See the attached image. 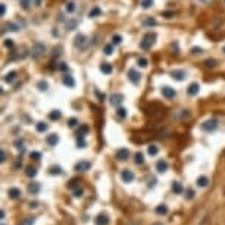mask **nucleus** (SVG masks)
Wrapping results in <instances>:
<instances>
[{
  "instance_id": "obj_18",
  "label": "nucleus",
  "mask_w": 225,
  "mask_h": 225,
  "mask_svg": "<svg viewBox=\"0 0 225 225\" xmlns=\"http://www.w3.org/2000/svg\"><path fill=\"white\" fill-rule=\"evenodd\" d=\"M62 81H63V84L66 85V87H69V88H72L74 85H75V79H74V77H71V75H65Z\"/></svg>"
},
{
  "instance_id": "obj_9",
  "label": "nucleus",
  "mask_w": 225,
  "mask_h": 225,
  "mask_svg": "<svg viewBox=\"0 0 225 225\" xmlns=\"http://www.w3.org/2000/svg\"><path fill=\"white\" fill-rule=\"evenodd\" d=\"M128 156H129V152H128V149H125V147H122V149H119V150H116V159L118 160H127L128 159Z\"/></svg>"
},
{
  "instance_id": "obj_11",
  "label": "nucleus",
  "mask_w": 225,
  "mask_h": 225,
  "mask_svg": "<svg viewBox=\"0 0 225 225\" xmlns=\"http://www.w3.org/2000/svg\"><path fill=\"white\" fill-rule=\"evenodd\" d=\"M85 35L84 34H78L77 37H75V47H79V49H84V46H85Z\"/></svg>"
},
{
  "instance_id": "obj_34",
  "label": "nucleus",
  "mask_w": 225,
  "mask_h": 225,
  "mask_svg": "<svg viewBox=\"0 0 225 225\" xmlns=\"http://www.w3.org/2000/svg\"><path fill=\"white\" fill-rule=\"evenodd\" d=\"M116 115H118L119 118H127L128 112H127V109H124V107H118V110H116Z\"/></svg>"
},
{
  "instance_id": "obj_24",
  "label": "nucleus",
  "mask_w": 225,
  "mask_h": 225,
  "mask_svg": "<svg viewBox=\"0 0 225 225\" xmlns=\"http://www.w3.org/2000/svg\"><path fill=\"white\" fill-rule=\"evenodd\" d=\"M61 116H62L61 110H52V112L49 113V118H50L52 121H59V119H61Z\"/></svg>"
},
{
  "instance_id": "obj_7",
  "label": "nucleus",
  "mask_w": 225,
  "mask_h": 225,
  "mask_svg": "<svg viewBox=\"0 0 225 225\" xmlns=\"http://www.w3.org/2000/svg\"><path fill=\"white\" fill-rule=\"evenodd\" d=\"M171 77L174 79H177V81H182V79L187 77L186 71H182V69H174L172 72H171Z\"/></svg>"
},
{
  "instance_id": "obj_60",
  "label": "nucleus",
  "mask_w": 225,
  "mask_h": 225,
  "mask_svg": "<svg viewBox=\"0 0 225 225\" xmlns=\"http://www.w3.org/2000/svg\"><path fill=\"white\" fill-rule=\"evenodd\" d=\"M155 225H162V224H155Z\"/></svg>"
},
{
  "instance_id": "obj_14",
  "label": "nucleus",
  "mask_w": 225,
  "mask_h": 225,
  "mask_svg": "<svg viewBox=\"0 0 225 225\" xmlns=\"http://www.w3.org/2000/svg\"><path fill=\"white\" fill-rule=\"evenodd\" d=\"M122 101H124V96L122 94H112L110 96V103L113 106H119Z\"/></svg>"
},
{
  "instance_id": "obj_12",
  "label": "nucleus",
  "mask_w": 225,
  "mask_h": 225,
  "mask_svg": "<svg viewBox=\"0 0 225 225\" xmlns=\"http://www.w3.org/2000/svg\"><path fill=\"white\" fill-rule=\"evenodd\" d=\"M200 90V85L197 84V83H193V84L188 85V88H187V93H188V96H196L197 93Z\"/></svg>"
},
{
  "instance_id": "obj_23",
  "label": "nucleus",
  "mask_w": 225,
  "mask_h": 225,
  "mask_svg": "<svg viewBox=\"0 0 225 225\" xmlns=\"http://www.w3.org/2000/svg\"><path fill=\"white\" fill-rule=\"evenodd\" d=\"M155 212L158 215H166L168 214V206L166 205H159L158 208L155 209Z\"/></svg>"
},
{
  "instance_id": "obj_54",
  "label": "nucleus",
  "mask_w": 225,
  "mask_h": 225,
  "mask_svg": "<svg viewBox=\"0 0 225 225\" xmlns=\"http://www.w3.org/2000/svg\"><path fill=\"white\" fill-rule=\"evenodd\" d=\"M5 12H6V5H5V3H2V6H0V15L3 16V15H5Z\"/></svg>"
},
{
  "instance_id": "obj_35",
  "label": "nucleus",
  "mask_w": 225,
  "mask_h": 225,
  "mask_svg": "<svg viewBox=\"0 0 225 225\" xmlns=\"http://www.w3.org/2000/svg\"><path fill=\"white\" fill-rule=\"evenodd\" d=\"M77 146L81 147V149H84L85 147V140H84V135H79L78 134V138H77Z\"/></svg>"
},
{
  "instance_id": "obj_22",
  "label": "nucleus",
  "mask_w": 225,
  "mask_h": 225,
  "mask_svg": "<svg viewBox=\"0 0 225 225\" xmlns=\"http://www.w3.org/2000/svg\"><path fill=\"white\" fill-rule=\"evenodd\" d=\"M147 153L150 155V156H156L159 153V147L156 144H150V146L147 147Z\"/></svg>"
},
{
  "instance_id": "obj_50",
  "label": "nucleus",
  "mask_w": 225,
  "mask_h": 225,
  "mask_svg": "<svg viewBox=\"0 0 225 225\" xmlns=\"http://www.w3.org/2000/svg\"><path fill=\"white\" fill-rule=\"evenodd\" d=\"M87 131H88V127H87V125H83V127H81V128H79L78 134H79V135H84L85 133H87Z\"/></svg>"
},
{
  "instance_id": "obj_6",
  "label": "nucleus",
  "mask_w": 225,
  "mask_h": 225,
  "mask_svg": "<svg viewBox=\"0 0 225 225\" xmlns=\"http://www.w3.org/2000/svg\"><path fill=\"white\" fill-rule=\"evenodd\" d=\"M140 77L141 75L137 72L135 69H129L128 71V79L133 83V84H138V83H140Z\"/></svg>"
},
{
  "instance_id": "obj_49",
  "label": "nucleus",
  "mask_w": 225,
  "mask_h": 225,
  "mask_svg": "<svg viewBox=\"0 0 225 225\" xmlns=\"http://www.w3.org/2000/svg\"><path fill=\"white\" fill-rule=\"evenodd\" d=\"M83 193H84V191H83V188H75V190H74V196H75V197H81V196H83Z\"/></svg>"
},
{
  "instance_id": "obj_40",
  "label": "nucleus",
  "mask_w": 225,
  "mask_h": 225,
  "mask_svg": "<svg viewBox=\"0 0 225 225\" xmlns=\"http://www.w3.org/2000/svg\"><path fill=\"white\" fill-rule=\"evenodd\" d=\"M77 125H78V119L77 118H71L68 121V127H69V128H75Z\"/></svg>"
},
{
  "instance_id": "obj_38",
  "label": "nucleus",
  "mask_w": 225,
  "mask_h": 225,
  "mask_svg": "<svg viewBox=\"0 0 225 225\" xmlns=\"http://www.w3.org/2000/svg\"><path fill=\"white\" fill-rule=\"evenodd\" d=\"M37 87H38V90H40V91H46V90H47V87H49V84H47L46 81H43V79H41V81H38Z\"/></svg>"
},
{
  "instance_id": "obj_17",
  "label": "nucleus",
  "mask_w": 225,
  "mask_h": 225,
  "mask_svg": "<svg viewBox=\"0 0 225 225\" xmlns=\"http://www.w3.org/2000/svg\"><path fill=\"white\" fill-rule=\"evenodd\" d=\"M40 188H41V186H40L38 182H31L28 186V193L29 194H38Z\"/></svg>"
},
{
  "instance_id": "obj_4",
  "label": "nucleus",
  "mask_w": 225,
  "mask_h": 225,
  "mask_svg": "<svg viewBox=\"0 0 225 225\" xmlns=\"http://www.w3.org/2000/svg\"><path fill=\"white\" fill-rule=\"evenodd\" d=\"M121 178H122L124 182H133V181H134V172L129 171V169H124V171L121 172Z\"/></svg>"
},
{
  "instance_id": "obj_57",
  "label": "nucleus",
  "mask_w": 225,
  "mask_h": 225,
  "mask_svg": "<svg viewBox=\"0 0 225 225\" xmlns=\"http://www.w3.org/2000/svg\"><path fill=\"white\" fill-rule=\"evenodd\" d=\"M163 16H166V18L174 16V12H165V13H163Z\"/></svg>"
},
{
  "instance_id": "obj_8",
  "label": "nucleus",
  "mask_w": 225,
  "mask_h": 225,
  "mask_svg": "<svg viewBox=\"0 0 225 225\" xmlns=\"http://www.w3.org/2000/svg\"><path fill=\"white\" fill-rule=\"evenodd\" d=\"M94 224L96 225H107L109 224V216L106 214H100L94 218Z\"/></svg>"
},
{
  "instance_id": "obj_39",
  "label": "nucleus",
  "mask_w": 225,
  "mask_h": 225,
  "mask_svg": "<svg viewBox=\"0 0 225 225\" xmlns=\"http://www.w3.org/2000/svg\"><path fill=\"white\" fill-rule=\"evenodd\" d=\"M137 165H143L144 162V158H143V153H135V160H134Z\"/></svg>"
},
{
  "instance_id": "obj_25",
  "label": "nucleus",
  "mask_w": 225,
  "mask_h": 225,
  "mask_svg": "<svg viewBox=\"0 0 225 225\" xmlns=\"http://www.w3.org/2000/svg\"><path fill=\"white\" fill-rule=\"evenodd\" d=\"M77 25H78V22L75 19H71V21L66 22V29L68 31H74V29H77Z\"/></svg>"
},
{
  "instance_id": "obj_33",
  "label": "nucleus",
  "mask_w": 225,
  "mask_h": 225,
  "mask_svg": "<svg viewBox=\"0 0 225 225\" xmlns=\"http://www.w3.org/2000/svg\"><path fill=\"white\" fill-rule=\"evenodd\" d=\"M31 2H33V0H19V5L22 6V9L28 11L29 6H31Z\"/></svg>"
},
{
  "instance_id": "obj_32",
  "label": "nucleus",
  "mask_w": 225,
  "mask_h": 225,
  "mask_svg": "<svg viewBox=\"0 0 225 225\" xmlns=\"http://www.w3.org/2000/svg\"><path fill=\"white\" fill-rule=\"evenodd\" d=\"M49 171H50V174L52 175H61L62 174V168H61V166H50V169H49Z\"/></svg>"
},
{
  "instance_id": "obj_56",
  "label": "nucleus",
  "mask_w": 225,
  "mask_h": 225,
  "mask_svg": "<svg viewBox=\"0 0 225 225\" xmlns=\"http://www.w3.org/2000/svg\"><path fill=\"white\" fill-rule=\"evenodd\" d=\"M96 94H97V96H99V99H100V101H103V100H105V94H101L100 91H96Z\"/></svg>"
},
{
  "instance_id": "obj_45",
  "label": "nucleus",
  "mask_w": 225,
  "mask_h": 225,
  "mask_svg": "<svg viewBox=\"0 0 225 225\" xmlns=\"http://www.w3.org/2000/svg\"><path fill=\"white\" fill-rule=\"evenodd\" d=\"M21 225H34V218H31V216L25 218V219L21 222Z\"/></svg>"
},
{
  "instance_id": "obj_44",
  "label": "nucleus",
  "mask_w": 225,
  "mask_h": 225,
  "mask_svg": "<svg viewBox=\"0 0 225 225\" xmlns=\"http://www.w3.org/2000/svg\"><path fill=\"white\" fill-rule=\"evenodd\" d=\"M112 44H106L105 46V47H103V52H105V55H107V56H109V55H112Z\"/></svg>"
},
{
  "instance_id": "obj_16",
  "label": "nucleus",
  "mask_w": 225,
  "mask_h": 225,
  "mask_svg": "<svg viewBox=\"0 0 225 225\" xmlns=\"http://www.w3.org/2000/svg\"><path fill=\"white\" fill-rule=\"evenodd\" d=\"M156 171L160 172V174H162V172H166V171H168V162H166V160H159V162L156 163Z\"/></svg>"
},
{
  "instance_id": "obj_53",
  "label": "nucleus",
  "mask_w": 225,
  "mask_h": 225,
  "mask_svg": "<svg viewBox=\"0 0 225 225\" xmlns=\"http://www.w3.org/2000/svg\"><path fill=\"white\" fill-rule=\"evenodd\" d=\"M57 69H59V71H68V65L66 63H59Z\"/></svg>"
},
{
  "instance_id": "obj_37",
  "label": "nucleus",
  "mask_w": 225,
  "mask_h": 225,
  "mask_svg": "<svg viewBox=\"0 0 225 225\" xmlns=\"http://www.w3.org/2000/svg\"><path fill=\"white\" fill-rule=\"evenodd\" d=\"M15 77H16V72H9L5 75V81L6 83H12L13 79H15Z\"/></svg>"
},
{
  "instance_id": "obj_43",
  "label": "nucleus",
  "mask_w": 225,
  "mask_h": 225,
  "mask_svg": "<svg viewBox=\"0 0 225 225\" xmlns=\"http://www.w3.org/2000/svg\"><path fill=\"white\" fill-rule=\"evenodd\" d=\"M137 65H138V66H141V68H146L147 66V59H144V57H138Z\"/></svg>"
},
{
  "instance_id": "obj_27",
  "label": "nucleus",
  "mask_w": 225,
  "mask_h": 225,
  "mask_svg": "<svg viewBox=\"0 0 225 225\" xmlns=\"http://www.w3.org/2000/svg\"><path fill=\"white\" fill-rule=\"evenodd\" d=\"M35 129H37L38 133H44V131H47V124H44V122H37Z\"/></svg>"
},
{
  "instance_id": "obj_19",
  "label": "nucleus",
  "mask_w": 225,
  "mask_h": 225,
  "mask_svg": "<svg viewBox=\"0 0 225 225\" xmlns=\"http://www.w3.org/2000/svg\"><path fill=\"white\" fill-rule=\"evenodd\" d=\"M209 182H210V181H209L208 177H199V178H197V186L202 187V188L208 187V186H209Z\"/></svg>"
},
{
  "instance_id": "obj_26",
  "label": "nucleus",
  "mask_w": 225,
  "mask_h": 225,
  "mask_svg": "<svg viewBox=\"0 0 225 225\" xmlns=\"http://www.w3.org/2000/svg\"><path fill=\"white\" fill-rule=\"evenodd\" d=\"M203 65L206 68H215L216 65H218V62L215 61V59H206L205 62H203Z\"/></svg>"
},
{
  "instance_id": "obj_41",
  "label": "nucleus",
  "mask_w": 225,
  "mask_h": 225,
  "mask_svg": "<svg viewBox=\"0 0 225 225\" xmlns=\"http://www.w3.org/2000/svg\"><path fill=\"white\" fill-rule=\"evenodd\" d=\"M143 25H144V27H155V25H156V21H155L153 18H150V19H146V21L143 22Z\"/></svg>"
},
{
  "instance_id": "obj_59",
  "label": "nucleus",
  "mask_w": 225,
  "mask_h": 225,
  "mask_svg": "<svg viewBox=\"0 0 225 225\" xmlns=\"http://www.w3.org/2000/svg\"><path fill=\"white\" fill-rule=\"evenodd\" d=\"M202 2H209V0H202Z\"/></svg>"
},
{
  "instance_id": "obj_46",
  "label": "nucleus",
  "mask_w": 225,
  "mask_h": 225,
  "mask_svg": "<svg viewBox=\"0 0 225 225\" xmlns=\"http://www.w3.org/2000/svg\"><path fill=\"white\" fill-rule=\"evenodd\" d=\"M77 186H78V180H77V178H74V180H71V182L68 184V188H75Z\"/></svg>"
},
{
  "instance_id": "obj_28",
  "label": "nucleus",
  "mask_w": 225,
  "mask_h": 225,
  "mask_svg": "<svg viewBox=\"0 0 225 225\" xmlns=\"http://www.w3.org/2000/svg\"><path fill=\"white\" fill-rule=\"evenodd\" d=\"M100 71L103 74H110L112 72V66H110L109 63H103V65L100 66Z\"/></svg>"
},
{
  "instance_id": "obj_21",
  "label": "nucleus",
  "mask_w": 225,
  "mask_h": 225,
  "mask_svg": "<svg viewBox=\"0 0 225 225\" xmlns=\"http://www.w3.org/2000/svg\"><path fill=\"white\" fill-rule=\"evenodd\" d=\"M101 15V9L99 6H94L90 12H88V18H96V16H100Z\"/></svg>"
},
{
  "instance_id": "obj_51",
  "label": "nucleus",
  "mask_w": 225,
  "mask_h": 225,
  "mask_svg": "<svg viewBox=\"0 0 225 225\" xmlns=\"http://www.w3.org/2000/svg\"><path fill=\"white\" fill-rule=\"evenodd\" d=\"M186 197L188 199V200H190V199H193V197H194V191H193V190H187V191H186Z\"/></svg>"
},
{
  "instance_id": "obj_1",
  "label": "nucleus",
  "mask_w": 225,
  "mask_h": 225,
  "mask_svg": "<svg viewBox=\"0 0 225 225\" xmlns=\"http://www.w3.org/2000/svg\"><path fill=\"white\" fill-rule=\"evenodd\" d=\"M155 40H156V34H146L144 35V38L141 40L140 43V47L143 50H147V49H150L153 44H155Z\"/></svg>"
},
{
  "instance_id": "obj_30",
  "label": "nucleus",
  "mask_w": 225,
  "mask_h": 225,
  "mask_svg": "<svg viewBox=\"0 0 225 225\" xmlns=\"http://www.w3.org/2000/svg\"><path fill=\"white\" fill-rule=\"evenodd\" d=\"M140 6L143 9H149V7H152L153 6V0H141Z\"/></svg>"
},
{
  "instance_id": "obj_5",
  "label": "nucleus",
  "mask_w": 225,
  "mask_h": 225,
  "mask_svg": "<svg viewBox=\"0 0 225 225\" xmlns=\"http://www.w3.org/2000/svg\"><path fill=\"white\" fill-rule=\"evenodd\" d=\"M91 168V163L87 162V160H81L75 165V171L77 172H85V171H88Z\"/></svg>"
},
{
  "instance_id": "obj_61",
  "label": "nucleus",
  "mask_w": 225,
  "mask_h": 225,
  "mask_svg": "<svg viewBox=\"0 0 225 225\" xmlns=\"http://www.w3.org/2000/svg\"><path fill=\"white\" fill-rule=\"evenodd\" d=\"M224 53H225V47H224Z\"/></svg>"
},
{
  "instance_id": "obj_29",
  "label": "nucleus",
  "mask_w": 225,
  "mask_h": 225,
  "mask_svg": "<svg viewBox=\"0 0 225 225\" xmlns=\"http://www.w3.org/2000/svg\"><path fill=\"white\" fill-rule=\"evenodd\" d=\"M27 177H29V178H34L35 175H37V169L33 168V166H29V168H27Z\"/></svg>"
},
{
  "instance_id": "obj_31",
  "label": "nucleus",
  "mask_w": 225,
  "mask_h": 225,
  "mask_svg": "<svg viewBox=\"0 0 225 225\" xmlns=\"http://www.w3.org/2000/svg\"><path fill=\"white\" fill-rule=\"evenodd\" d=\"M6 28L9 29V31H13V33L19 31V27H18L16 24H13V22H7V24H6Z\"/></svg>"
},
{
  "instance_id": "obj_55",
  "label": "nucleus",
  "mask_w": 225,
  "mask_h": 225,
  "mask_svg": "<svg viewBox=\"0 0 225 225\" xmlns=\"http://www.w3.org/2000/svg\"><path fill=\"white\" fill-rule=\"evenodd\" d=\"M0 156H2L0 162H5V160H6V153H5V150H2V152H0Z\"/></svg>"
},
{
  "instance_id": "obj_58",
  "label": "nucleus",
  "mask_w": 225,
  "mask_h": 225,
  "mask_svg": "<svg viewBox=\"0 0 225 225\" xmlns=\"http://www.w3.org/2000/svg\"><path fill=\"white\" fill-rule=\"evenodd\" d=\"M34 5H35V6H40V5H41V0H35V2H34Z\"/></svg>"
},
{
  "instance_id": "obj_3",
  "label": "nucleus",
  "mask_w": 225,
  "mask_h": 225,
  "mask_svg": "<svg viewBox=\"0 0 225 225\" xmlns=\"http://www.w3.org/2000/svg\"><path fill=\"white\" fill-rule=\"evenodd\" d=\"M216 128H218V121L216 119H208L202 124V129L206 133H214Z\"/></svg>"
},
{
  "instance_id": "obj_10",
  "label": "nucleus",
  "mask_w": 225,
  "mask_h": 225,
  "mask_svg": "<svg viewBox=\"0 0 225 225\" xmlns=\"http://www.w3.org/2000/svg\"><path fill=\"white\" fill-rule=\"evenodd\" d=\"M162 94L165 99H174L177 91L174 88H171V87H162Z\"/></svg>"
},
{
  "instance_id": "obj_42",
  "label": "nucleus",
  "mask_w": 225,
  "mask_h": 225,
  "mask_svg": "<svg viewBox=\"0 0 225 225\" xmlns=\"http://www.w3.org/2000/svg\"><path fill=\"white\" fill-rule=\"evenodd\" d=\"M74 11H75V3H74V2H68L66 3V12L72 13Z\"/></svg>"
},
{
  "instance_id": "obj_52",
  "label": "nucleus",
  "mask_w": 225,
  "mask_h": 225,
  "mask_svg": "<svg viewBox=\"0 0 225 225\" xmlns=\"http://www.w3.org/2000/svg\"><path fill=\"white\" fill-rule=\"evenodd\" d=\"M191 53L193 55H200V53H202V49H200V47H193Z\"/></svg>"
},
{
  "instance_id": "obj_15",
  "label": "nucleus",
  "mask_w": 225,
  "mask_h": 225,
  "mask_svg": "<svg viewBox=\"0 0 225 225\" xmlns=\"http://www.w3.org/2000/svg\"><path fill=\"white\" fill-rule=\"evenodd\" d=\"M46 143H47L49 146H56L57 143H59V137H57V134L47 135V138H46Z\"/></svg>"
},
{
  "instance_id": "obj_47",
  "label": "nucleus",
  "mask_w": 225,
  "mask_h": 225,
  "mask_svg": "<svg viewBox=\"0 0 225 225\" xmlns=\"http://www.w3.org/2000/svg\"><path fill=\"white\" fill-rule=\"evenodd\" d=\"M3 44H5L6 47H9V49H11V47H13V40H11V38H6L5 41H3Z\"/></svg>"
},
{
  "instance_id": "obj_13",
  "label": "nucleus",
  "mask_w": 225,
  "mask_h": 225,
  "mask_svg": "<svg viewBox=\"0 0 225 225\" xmlns=\"http://www.w3.org/2000/svg\"><path fill=\"white\" fill-rule=\"evenodd\" d=\"M7 194H9V197L11 199H19L21 197V194H22V191L19 190V188H16V187H12V188H9V191H7Z\"/></svg>"
},
{
  "instance_id": "obj_36",
  "label": "nucleus",
  "mask_w": 225,
  "mask_h": 225,
  "mask_svg": "<svg viewBox=\"0 0 225 225\" xmlns=\"http://www.w3.org/2000/svg\"><path fill=\"white\" fill-rule=\"evenodd\" d=\"M122 43V37L119 35V34H115L112 37V44H115V46H118V44H121Z\"/></svg>"
},
{
  "instance_id": "obj_2",
  "label": "nucleus",
  "mask_w": 225,
  "mask_h": 225,
  "mask_svg": "<svg viewBox=\"0 0 225 225\" xmlns=\"http://www.w3.org/2000/svg\"><path fill=\"white\" fill-rule=\"evenodd\" d=\"M46 53V46L41 43V41H37V43H34V46H33V49H31V56L33 57H40V56H43Z\"/></svg>"
},
{
  "instance_id": "obj_20",
  "label": "nucleus",
  "mask_w": 225,
  "mask_h": 225,
  "mask_svg": "<svg viewBox=\"0 0 225 225\" xmlns=\"http://www.w3.org/2000/svg\"><path fill=\"white\" fill-rule=\"evenodd\" d=\"M172 191H174L175 194H181V193L184 191L181 182H178V181H174V182H172Z\"/></svg>"
},
{
  "instance_id": "obj_48",
  "label": "nucleus",
  "mask_w": 225,
  "mask_h": 225,
  "mask_svg": "<svg viewBox=\"0 0 225 225\" xmlns=\"http://www.w3.org/2000/svg\"><path fill=\"white\" fill-rule=\"evenodd\" d=\"M31 158H33L34 160H40V158H41V153H38V152H31Z\"/></svg>"
}]
</instances>
